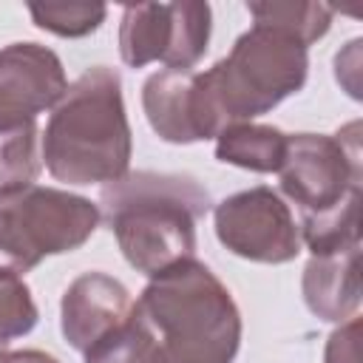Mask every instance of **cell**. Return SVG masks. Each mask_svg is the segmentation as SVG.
<instances>
[{"label": "cell", "mask_w": 363, "mask_h": 363, "mask_svg": "<svg viewBox=\"0 0 363 363\" xmlns=\"http://www.w3.org/2000/svg\"><path fill=\"white\" fill-rule=\"evenodd\" d=\"M301 292L320 320L343 323L354 318L360 306V247L312 255L303 267Z\"/></svg>", "instance_id": "cell-12"}, {"label": "cell", "mask_w": 363, "mask_h": 363, "mask_svg": "<svg viewBox=\"0 0 363 363\" xmlns=\"http://www.w3.org/2000/svg\"><path fill=\"white\" fill-rule=\"evenodd\" d=\"M133 298L122 281L108 272H82L68 284L60 303L62 337L77 352H88L99 337L128 320Z\"/></svg>", "instance_id": "cell-10"}, {"label": "cell", "mask_w": 363, "mask_h": 363, "mask_svg": "<svg viewBox=\"0 0 363 363\" xmlns=\"http://www.w3.org/2000/svg\"><path fill=\"white\" fill-rule=\"evenodd\" d=\"M0 363H60V360L43 349H17V352H0Z\"/></svg>", "instance_id": "cell-21"}, {"label": "cell", "mask_w": 363, "mask_h": 363, "mask_svg": "<svg viewBox=\"0 0 363 363\" xmlns=\"http://www.w3.org/2000/svg\"><path fill=\"white\" fill-rule=\"evenodd\" d=\"M28 14L43 31L57 37H85L105 23L108 9L102 3H31Z\"/></svg>", "instance_id": "cell-17"}, {"label": "cell", "mask_w": 363, "mask_h": 363, "mask_svg": "<svg viewBox=\"0 0 363 363\" xmlns=\"http://www.w3.org/2000/svg\"><path fill=\"white\" fill-rule=\"evenodd\" d=\"M218 241L238 258L286 264L301 252V230L289 204L267 184L227 196L213 210Z\"/></svg>", "instance_id": "cell-8"}, {"label": "cell", "mask_w": 363, "mask_h": 363, "mask_svg": "<svg viewBox=\"0 0 363 363\" xmlns=\"http://www.w3.org/2000/svg\"><path fill=\"white\" fill-rule=\"evenodd\" d=\"M43 170V147L37 122L0 130V190L34 184Z\"/></svg>", "instance_id": "cell-15"}, {"label": "cell", "mask_w": 363, "mask_h": 363, "mask_svg": "<svg viewBox=\"0 0 363 363\" xmlns=\"http://www.w3.org/2000/svg\"><path fill=\"white\" fill-rule=\"evenodd\" d=\"M286 136L272 125L238 122L216 136V159L252 173H278L286 156Z\"/></svg>", "instance_id": "cell-13"}, {"label": "cell", "mask_w": 363, "mask_h": 363, "mask_svg": "<svg viewBox=\"0 0 363 363\" xmlns=\"http://www.w3.org/2000/svg\"><path fill=\"white\" fill-rule=\"evenodd\" d=\"M142 108L153 133L170 145H193L213 139L199 105L196 71L162 68L142 85Z\"/></svg>", "instance_id": "cell-11"}, {"label": "cell", "mask_w": 363, "mask_h": 363, "mask_svg": "<svg viewBox=\"0 0 363 363\" xmlns=\"http://www.w3.org/2000/svg\"><path fill=\"white\" fill-rule=\"evenodd\" d=\"M323 363H360V318L343 320L326 340Z\"/></svg>", "instance_id": "cell-19"}, {"label": "cell", "mask_w": 363, "mask_h": 363, "mask_svg": "<svg viewBox=\"0 0 363 363\" xmlns=\"http://www.w3.org/2000/svg\"><path fill=\"white\" fill-rule=\"evenodd\" d=\"M133 309L153 335V363H233L238 354L241 312L196 258L153 275Z\"/></svg>", "instance_id": "cell-2"}, {"label": "cell", "mask_w": 363, "mask_h": 363, "mask_svg": "<svg viewBox=\"0 0 363 363\" xmlns=\"http://www.w3.org/2000/svg\"><path fill=\"white\" fill-rule=\"evenodd\" d=\"M68 91L60 57L40 43L0 48V130L37 122Z\"/></svg>", "instance_id": "cell-9"}, {"label": "cell", "mask_w": 363, "mask_h": 363, "mask_svg": "<svg viewBox=\"0 0 363 363\" xmlns=\"http://www.w3.org/2000/svg\"><path fill=\"white\" fill-rule=\"evenodd\" d=\"M153 360V335L145 320L130 309L128 320L113 332L99 337L88 352L85 363H150Z\"/></svg>", "instance_id": "cell-16"}, {"label": "cell", "mask_w": 363, "mask_h": 363, "mask_svg": "<svg viewBox=\"0 0 363 363\" xmlns=\"http://www.w3.org/2000/svg\"><path fill=\"white\" fill-rule=\"evenodd\" d=\"M210 193L193 176L136 170L99 193V216L125 261L147 278L196 258V221L210 213Z\"/></svg>", "instance_id": "cell-1"}, {"label": "cell", "mask_w": 363, "mask_h": 363, "mask_svg": "<svg viewBox=\"0 0 363 363\" xmlns=\"http://www.w3.org/2000/svg\"><path fill=\"white\" fill-rule=\"evenodd\" d=\"M278 176L281 190L298 207L301 221L320 218L360 201V122H349L335 136L289 133Z\"/></svg>", "instance_id": "cell-6"}, {"label": "cell", "mask_w": 363, "mask_h": 363, "mask_svg": "<svg viewBox=\"0 0 363 363\" xmlns=\"http://www.w3.org/2000/svg\"><path fill=\"white\" fill-rule=\"evenodd\" d=\"M247 11L255 23L275 26L286 34H292L301 45H312L320 40L332 26V9L323 3H303V0H269V3H247Z\"/></svg>", "instance_id": "cell-14"}, {"label": "cell", "mask_w": 363, "mask_h": 363, "mask_svg": "<svg viewBox=\"0 0 363 363\" xmlns=\"http://www.w3.org/2000/svg\"><path fill=\"white\" fill-rule=\"evenodd\" d=\"M37 303L31 298L28 284L14 272H0V352L28 335L37 326Z\"/></svg>", "instance_id": "cell-18"}, {"label": "cell", "mask_w": 363, "mask_h": 363, "mask_svg": "<svg viewBox=\"0 0 363 363\" xmlns=\"http://www.w3.org/2000/svg\"><path fill=\"white\" fill-rule=\"evenodd\" d=\"M99 221V207L68 190L40 184L0 190V272L23 275L48 255L79 250Z\"/></svg>", "instance_id": "cell-5"}, {"label": "cell", "mask_w": 363, "mask_h": 363, "mask_svg": "<svg viewBox=\"0 0 363 363\" xmlns=\"http://www.w3.org/2000/svg\"><path fill=\"white\" fill-rule=\"evenodd\" d=\"M306 45L275 26L252 23V28L233 43L224 60L204 74H196L199 105L210 136L269 113L306 85Z\"/></svg>", "instance_id": "cell-4"}, {"label": "cell", "mask_w": 363, "mask_h": 363, "mask_svg": "<svg viewBox=\"0 0 363 363\" xmlns=\"http://www.w3.org/2000/svg\"><path fill=\"white\" fill-rule=\"evenodd\" d=\"M213 11L201 0L125 6L119 23V57L128 68L164 62L167 68L193 71L207 51Z\"/></svg>", "instance_id": "cell-7"}, {"label": "cell", "mask_w": 363, "mask_h": 363, "mask_svg": "<svg viewBox=\"0 0 363 363\" xmlns=\"http://www.w3.org/2000/svg\"><path fill=\"white\" fill-rule=\"evenodd\" d=\"M43 164L65 184H111L130 167L133 139L125 116L122 77L108 65L79 74L51 108L40 133Z\"/></svg>", "instance_id": "cell-3"}, {"label": "cell", "mask_w": 363, "mask_h": 363, "mask_svg": "<svg viewBox=\"0 0 363 363\" xmlns=\"http://www.w3.org/2000/svg\"><path fill=\"white\" fill-rule=\"evenodd\" d=\"M360 40H352L337 57H335V77L343 82L352 99H360V82H357V65H360Z\"/></svg>", "instance_id": "cell-20"}]
</instances>
